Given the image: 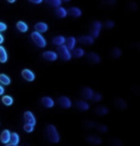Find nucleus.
<instances>
[{
  "mask_svg": "<svg viewBox=\"0 0 140 146\" xmlns=\"http://www.w3.org/2000/svg\"><path fill=\"white\" fill-rule=\"evenodd\" d=\"M65 46L69 50H73L75 48V45H76V38L74 36H69L65 40Z\"/></svg>",
  "mask_w": 140,
  "mask_h": 146,
  "instance_id": "6ab92c4d",
  "label": "nucleus"
},
{
  "mask_svg": "<svg viewBox=\"0 0 140 146\" xmlns=\"http://www.w3.org/2000/svg\"><path fill=\"white\" fill-rule=\"evenodd\" d=\"M87 141L88 142L89 144H92V145H99L103 142V140L100 137L92 135H88V137H87Z\"/></svg>",
  "mask_w": 140,
  "mask_h": 146,
  "instance_id": "9b49d317",
  "label": "nucleus"
},
{
  "mask_svg": "<svg viewBox=\"0 0 140 146\" xmlns=\"http://www.w3.org/2000/svg\"><path fill=\"white\" fill-rule=\"evenodd\" d=\"M102 99H103V96H102L101 93H99V92H93L92 97H91L92 101H94V102H100Z\"/></svg>",
  "mask_w": 140,
  "mask_h": 146,
  "instance_id": "473e14b6",
  "label": "nucleus"
},
{
  "mask_svg": "<svg viewBox=\"0 0 140 146\" xmlns=\"http://www.w3.org/2000/svg\"><path fill=\"white\" fill-rule=\"evenodd\" d=\"M6 146H18L17 144H13V143H10V144H6Z\"/></svg>",
  "mask_w": 140,
  "mask_h": 146,
  "instance_id": "79ce46f5",
  "label": "nucleus"
},
{
  "mask_svg": "<svg viewBox=\"0 0 140 146\" xmlns=\"http://www.w3.org/2000/svg\"><path fill=\"white\" fill-rule=\"evenodd\" d=\"M76 108L78 110H80V111H87V110L89 109V104L87 103L84 100H79L76 102Z\"/></svg>",
  "mask_w": 140,
  "mask_h": 146,
  "instance_id": "2eb2a0df",
  "label": "nucleus"
},
{
  "mask_svg": "<svg viewBox=\"0 0 140 146\" xmlns=\"http://www.w3.org/2000/svg\"><path fill=\"white\" fill-rule=\"evenodd\" d=\"M94 111L97 115L104 116V115H106V114H108L110 111H108V108H106V107H104V106H98L97 108H95Z\"/></svg>",
  "mask_w": 140,
  "mask_h": 146,
  "instance_id": "a211bd4d",
  "label": "nucleus"
},
{
  "mask_svg": "<svg viewBox=\"0 0 140 146\" xmlns=\"http://www.w3.org/2000/svg\"><path fill=\"white\" fill-rule=\"evenodd\" d=\"M24 119H25V122L28 124H31L33 125V126H35L36 125V117L35 115L33 114L32 111H26L24 113Z\"/></svg>",
  "mask_w": 140,
  "mask_h": 146,
  "instance_id": "0eeeda50",
  "label": "nucleus"
},
{
  "mask_svg": "<svg viewBox=\"0 0 140 146\" xmlns=\"http://www.w3.org/2000/svg\"><path fill=\"white\" fill-rule=\"evenodd\" d=\"M45 1H46V3L50 5L51 7H54V8L61 7V0H45Z\"/></svg>",
  "mask_w": 140,
  "mask_h": 146,
  "instance_id": "c85d7f7f",
  "label": "nucleus"
},
{
  "mask_svg": "<svg viewBox=\"0 0 140 146\" xmlns=\"http://www.w3.org/2000/svg\"><path fill=\"white\" fill-rule=\"evenodd\" d=\"M67 14H69L73 17H80L82 15V11H81V9H79V8H77V7H72L67 11Z\"/></svg>",
  "mask_w": 140,
  "mask_h": 146,
  "instance_id": "f3484780",
  "label": "nucleus"
},
{
  "mask_svg": "<svg viewBox=\"0 0 140 146\" xmlns=\"http://www.w3.org/2000/svg\"><path fill=\"white\" fill-rule=\"evenodd\" d=\"M87 62L91 64H97L101 62V58L99 55L93 53V52H90V53L87 55Z\"/></svg>",
  "mask_w": 140,
  "mask_h": 146,
  "instance_id": "423d86ee",
  "label": "nucleus"
},
{
  "mask_svg": "<svg viewBox=\"0 0 140 146\" xmlns=\"http://www.w3.org/2000/svg\"><path fill=\"white\" fill-rule=\"evenodd\" d=\"M31 38H32L33 41L36 44H37L38 47L44 48L45 46H46V40H45V38H43V36H41L40 33L33 32L32 34H31Z\"/></svg>",
  "mask_w": 140,
  "mask_h": 146,
  "instance_id": "f03ea898",
  "label": "nucleus"
},
{
  "mask_svg": "<svg viewBox=\"0 0 140 146\" xmlns=\"http://www.w3.org/2000/svg\"><path fill=\"white\" fill-rule=\"evenodd\" d=\"M21 75L26 81H28V82H33L36 78L35 73L33 71H31L30 69H23L21 72Z\"/></svg>",
  "mask_w": 140,
  "mask_h": 146,
  "instance_id": "6e6552de",
  "label": "nucleus"
},
{
  "mask_svg": "<svg viewBox=\"0 0 140 146\" xmlns=\"http://www.w3.org/2000/svg\"><path fill=\"white\" fill-rule=\"evenodd\" d=\"M61 1H63V2H69L70 0H61Z\"/></svg>",
  "mask_w": 140,
  "mask_h": 146,
  "instance_id": "c03bdc74",
  "label": "nucleus"
},
{
  "mask_svg": "<svg viewBox=\"0 0 140 146\" xmlns=\"http://www.w3.org/2000/svg\"><path fill=\"white\" fill-rule=\"evenodd\" d=\"M35 29H36V32L38 33H45L47 32L48 30V25L46 24L45 22H38L37 24L35 25Z\"/></svg>",
  "mask_w": 140,
  "mask_h": 146,
  "instance_id": "f8f14e48",
  "label": "nucleus"
},
{
  "mask_svg": "<svg viewBox=\"0 0 140 146\" xmlns=\"http://www.w3.org/2000/svg\"><path fill=\"white\" fill-rule=\"evenodd\" d=\"M58 103H59V105L63 109H69L70 107L72 106L71 100H70L67 96H61V97L58 99Z\"/></svg>",
  "mask_w": 140,
  "mask_h": 146,
  "instance_id": "39448f33",
  "label": "nucleus"
},
{
  "mask_svg": "<svg viewBox=\"0 0 140 146\" xmlns=\"http://www.w3.org/2000/svg\"><path fill=\"white\" fill-rule=\"evenodd\" d=\"M7 29V25L5 24L3 22H0V32H2V31H5Z\"/></svg>",
  "mask_w": 140,
  "mask_h": 146,
  "instance_id": "4c0bfd02",
  "label": "nucleus"
},
{
  "mask_svg": "<svg viewBox=\"0 0 140 146\" xmlns=\"http://www.w3.org/2000/svg\"><path fill=\"white\" fill-rule=\"evenodd\" d=\"M2 102L6 106H11L14 103V99H13L10 95H5L2 97Z\"/></svg>",
  "mask_w": 140,
  "mask_h": 146,
  "instance_id": "bb28decb",
  "label": "nucleus"
},
{
  "mask_svg": "<svg viewBox=\"0 0 140 146\" xmlns=\"http://www.w3.org/2000/svg\"><path fill=\"white\" fill-rule=\"evenodd\" d=\"M42 57L45 60H47V61L54 62L58 59V54L54 51H45V52H43Z\"/></svg>",
  "mask_w": 140,
  "mask_h": 146,
  "instance_id": "9d476101",
  "label": "nucleus"
},
{
  "mask_svg": "<svg viewBox=\"0 0 140 146\" xmlns=\"http://www.w3.org/2000/svg\"><path fill=\"white\" fill-rule=\"evenodd\" d=\"M55 14H56V15L58 17L63 18V17H65L66 15H67V11H66L65 9H64V8H63V7H58L56 9Z\"/></svg>",
  "mask_w": 140,
  "mask_h": 146,
  "instance_id": "4be33fe9",
  "label": "nucleus"
},
{
  "mask_svg": "<svg viewBox=\"0 0 140 146\" xmlns=\"http://www.w3.org/2000/svg\"><path fill=\"white\" fill-rule=\"evenodd\" d=\"M10 137H11V133H10V131L9 130H4L1 133V135H0V140H1L2 143L7 144L10 141Z\"/></svg>",
  "mask_w": 140,
  "mask_h": 146,
  "instance_id": "4468645a",
  "label": "nucleus"
},
{
  "mask_svg": "<svg viewBox=\"0 0 140 146\" xmlns=\"http://www.w3.org/2000/svg\"><path fill=\"white\" fill-rule=\"evenodd\" d=\"M102 27H103L102 23L98 21V20H95V21L92 22L91 26H90V34H91V36L93 38L99 36L101 30H102Z\"/></svg>",
  "mask_w": 140,
  "mask_h": 146,
  "instance_id": "20e7f679",
  "label": "nucleus"
},
{
  "mask_svg": "<svg viewBox=\"0 0 140 146\" xmlns=\"http://www.w3.org/2000/svg\"><path fill=\"white\" fill-rule=\"evenodd\" d=\"M42 1L43 0H29V2H31V3H33V4H40Z\"/></svg>",
  "mask_w": 140,
  "mask_h": 146,
  "instance_id": "58836bf2",
  "label": "nucleus"
},
{
  "mask_svg": "<svg viewBox=\"0 0 140 146\" xmlns=\"http://www.w3.org/2000/svg\"><path fill=\"white\" fill-rule=\"evenodd\" d=\"M23 128H24L25 132H27V133H32L34 131V126L31 124H28V123H25Z\"/></svg>",
  "mask_w": 140,
  "mask_h": 146,
  "instance_id": "c9c22d12",
  "label": "nucleus"
},
{
  "mask_svg": "<svg viewBox=\"0 0 140 146\" xmlns=\"http://www.w3.org/2000/svg\"><path fill=\"white\" fill-rule=\"evenodd\" d=\"M85 55V51L83 48H74L73 50V56L76 57V58H81V57H83Z\"/></svg>",
  "mask_w": 140,
  "mask_h": 146,
  "instance_id": "cd10ccee",
  "label": "nucleus"
},
{
  "mask_svg": "<svg viewBox=\"0 0 140 146\" xmlns=\"http://www.w3.org/2000/svg\"><path fill=\"white\" fill-rule=\"evenodd\" d=\"M114 22L112 21V20H107L105 23V27L108 28V29H112L113 27H114Z\"/></svg>",
  "mask_w": 140,
  "mask_h": 146,
  "instance_id": "e433bc0d",
  "label": "nucleus"
},
{
  "mask_svg": "<svg viewBox=\"0 0 140 146\" xmlns=\"http://www.w3.org/2000/svg\"><path fill=\"white\" fill-rule=\"evenodd\" d=\"M65 40L66 38H64L63 36H57L55 38H53V40H52V42L53 44H55L57 46H59V45H63L64 43H65Z\"/></svg>",
  "mask_w": 140,
  "mask_h": 146,
  "instance_id": "aec40b11",
  "label": "nucleus"
},
{
  "mask_svg": "<svg viewBox=\"0 0 140 146\" xmlns=\"http://www.w3.org/2000/svg\"><path fill=\"white\" fill-rule=\"evenodd\" d=\"M110 144L111 146H124L123 143L121 142V140L117 139V137H112V139H110Z\"/></svg>",
  "mask_w": 140,
  "mask_h": 146,
  "instance_id": "2f4dec72",
  "label": "nucleus"
},
{
  "mask_svg": "<svg viewBox=\"0 0 140 146\" xmlns=\"http://www.w3.org/2000/svg\"><path fill=\"white\" fill-rule=\"evenodd\" d=\"M10 140H11V143H13V144H18V142H19V135H17V133H13V134H11Z\"/></svg>",
  "mask_w": 140,
  "mask_h": 146,
  "instance_id": "7c9ffc66",
  "label": "nucleus"
},
{
  "mask_svg": "<svg viewBox=\"0 0 140 146\" xmlns=\"http://www.w3.org/2000/svg\"><path fill=\"white\" fill-rule=\"evenodd\" d=\"M81 93H82V96L85 99H91L92 94H93V90L90 88L87 87V88H83V90H82Z\"/></svg>",
  "mask_w": 140,
  "mask_h": 146,
  "instance_id": "412c9836",
  "label": "nucleus"
},
{
  "mask_svg": "<svg viewBox=\"0 0 140 146\" xmlns=\"http://www.w3.org/2000/svg\"><path fill=\"white\" fill-rule=\"evenodd\" d=\"M8 60L7 52L3 46H0V62H6Z\"/></svg>",
  "mask_w": 140,
  "mask_h": 146,
  "instance_id": "5701e85b",
  "label": "nucleus"
},
{
  "mask_svg": "<svg viewBox=\"0 0 140 146\" xmlns=\"http://www.w3.org/2000/svg\"><path fill=\"white\" fill-rule=\"evenodd\" d=\"M0 83L8 86L11 84V79H10V77L7 76L6 74H0Z\"/></svg>",
  "mask_w": 140,
  "mask_h": 146,
  "instance_id": "a878e982",
  "label": "nucleus"
},
{
  "mask_svg": "<svg viewBox=\"0 0 140 146\" xmlns=\"http://www.w3.org/2000/svg\"><path fill=\"white\" fill-rule=\"evenodd\" d=\"M8 2H10V3H14V2H15V0H8Z\"/></svg>",
  "mask_w": 140,
  "mask_h": 146,
  "instance_id": "37998d69",
  "label": "nucleus"
},
{
  "mask_svg": "<svg viewBox=\"0 0 140 146\" xmlns=\"http://www.w3.org/2000/svg\"><path fill=\"white\" fill-rule=\"evenodd\" d=\"M46 135H47L48 139L52 143H59V135L57 130V128L52 124L47 125L46 127Z\"/></svg>",
  "mask_w": 140,
  "mask_h": 146,
  "instance_id": "f257e3e1",
  "label": "nucleus"
},
{
  "mask_svg": "<svg viewBox=\"0 0 140 146\" xmlns=\"http://www.w3.org/2000/svg\"><path fill=\"white\" fill-rule=\"evenodd\" d=\"M79 42L84 45H91L94 43V38L91 36H82L79 38Z\"/></svg>",
  "mask_w": 140,
  "mask_h": 146,
  "instance_id": "1a4fd4ad",
  "label": "nucleus"
},
{
  "mask_svg": "<svg viewBox=\"0 0 140 146\" xmlns=\"http://www.w3.org/2000/svg\"><path fill=\"white\" fill-rule=\"evenodd\" d=\"M58 55L61 57L63 61H69L71 60V53H70L69 49L66 47L65 45H59L58 46Z\"/></svg>",
  "mask_w": 140,
  "mask_h": 146,
  "instance_id": "7ed1b4c3",
  "label": "nucleus"
},
{
  "mask_svg": "<svg viewBox=\"0 0 140 146\" xmlns=\"http://www.w3.org/2000/svg\"><path fill=\"white\" fill-rule=\"evenodd\" d=\"M4 41V36L1 35V34H0V44H1L2 42H3Z\"/></svg>",
  "mask_w": 140,
  "mask_h": 146,
  "instance_id": "a19ab883",
  "label": "nucleus"
},
{
  "mask_svg": "<svg viewBox=\"0 0 140 146\" xmlns=\"http://www.w3.org/2000/svg\"><path fill=\"white\" fill-rule=\"evenodd\" d=\"M114 106L116 107L117 109L121 110V111H123V110L127 109V107H128V104L124 99L122 98H116L114 100Z\"/></svg>",
  "mask_w": 140,
  "mask_h": 146,
  "instance_id": "ddd939ff",
  "label": "nucleus"
},
{
  "mask_svg": "<svg viewBox=\"0 0 140 146\" xmlns=\"http://www.w3.org/2000/svg\"><path fill=\"white\" fill-rule=\"evenodd\" d=\"M4 93V88L2 86H0V95H2Z\"/></svg>",
  "mask_w": 140,
  "mask_h": 146,
  "instance_id": "ea45409f",
  "label": "nucleus"
},
{
  "mask_svg": "<svg viewBox=\"0 0 140 146\" xmlns=\"http://www.w3.org/2000/svg\"><path fill=\"white\" fill-rule=\"evenodd\" d=\"M17 29H18L20 32H22V33H25V32H27L28 31V25L26 24L25 22H23V21H18L17 23Z\"/></svg>",
  "mask_w": 140,
  "mask_h": 146,
  "instance_id": "393cba45",
  "label": "nucleus"
},
{
  "mask_svg": "<svg viewBox=\"0 0 140 146\" xmlns=\"http://www.w3.org/2000/svg\"><path fill=\"white\" fill-rule=\"evenodd\" d=\"M41 104L45 107V108H52L54 106V100L49 96H44L41 99Z\"/></svg>",
  "mask_w": 140,
  "mask_h": 146,
  "instance_id": "dca6fc26",
  "label": "nucleus"
},
{
  "mask_svg": "<svg viewBox=\"0 0 140 146\" xmlns=\"http://www.w3.org/2000/svg\"><path fill=\"white\" fill-rule=\"evenodd\" d=\"M94 129H96L98 132H100V133H107L108 131V128L106 126L105 124L97 123V122H96V125H95Z\"/></svg>",
  "mask_w": 140,
  "mask_h": 146,
  "instance_id": "b1692460",
  "label": "nucleus"
},
{
  "mask_svg": "<svg viewBox=\"0 0 140 146\" xmlns=\"http://www.w3.org/2000/svg\"><path fill=\"white\" fill-rule=\"evenodd\" d=\"M116 2H117L116 0H103L102 4L106 5V6H114Z\"/></svg>",
  "mask_w": 140,
  "mask_h": 146,
  "instance_id": "f704fd0d",
  "label": "nucleus"
},
{
  "mask_svg": "<svg viewBox=\"0 0 140 146\" xmlns=\"http://www.w3.org/2000/svg\"><path fill=\"white\" fill-rule=\"evenodd\" d=\"M95 125H96V122L91 121V120H87L84 122V126L85 128H87V129H94Z\"/></svg>",
  "mask_w": 140,
  "mask_h": 146,
  "instance_id": "72a5a7b5",
  "label": "nucleus"
},
{
  "mask_svg": "<svg viewBox=\"0 0 140 146\" xmlns=\"http://www.w3.org/2000/svg\"><path fill=\"white\" fill-rule=\"evenodd\" d=\"M121 55H122V51H121L120 48L115 47V48L112 49V51H111V56H112V58H114V59L120 58Z\"/></svg>",
  "mask_w": 140,
  "mask_h": 146,
  "instance_id": "c756f323",
  "label": "nucleus"
}]
</instances>
